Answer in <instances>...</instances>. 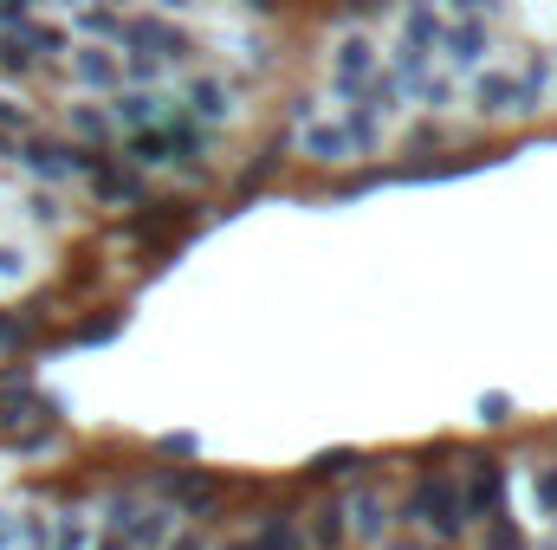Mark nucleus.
I'll list each match as a JSON object with an SVG mask.
<instances>
[{"mask_svg":"<svg viewBox=\"0 0 557 550\" xmlns=\"http://www.w3.org/2000/svg\"><path fill=\"white\" fill-rule=\"evenodd\" d=\"M460 13H467V20H480V13H499V0H454Z\"/></svg>","mask_w":557,"mask_h":550,"instance_id":"2f4dec72","label":"nucleus"},{"mask_svg":"<svg viewBox=\"0 0 557 550\" xmlns=\"http://www.w3.org/2000/svg\"><path fill=\"white\" fill-rule=\"evenodd\" d=\"M52 550H91V525H85V518H59V531H52Z\"/></svg>","mask_w":557,"mask_h":550,"instance_id":"4be33fe9","label":"nucleus"},{"mask_svg":"<svg viewBox=\"0 0 557 550\" xmlns=\"http://www.w3.org/2000/svg\"><path fill=\"white\" fill-rule=\"evenodd\" d=\"M532 486H538V499H545V505H551V512H557V466H545V473H538V479H532Z\"/></svg>","mask_w":557,"mask_h":550,"instance_id":"c756f323","label":"nucleus"},{"mask_svg":"<svg viewBox=\"0 0 557 550\" xmlns=\"http://www.w3.org/2000/svg\"><path fill=\"white\" fill-rule=\"evenodd\" d=\"M13 531H20V518H7V512H0V544H7Z\"/></svg>","mask_w":557,"mask_h":550,"instance_id":"c9c22d12","label":"nucleus"},{"mask_svg":"<svg viewBox=\"0 0 557 550\" xmlns=\"http://www.w3.org/2000/svg\"><path fill=\"white\" fill-rule=\"evenodd\" d=\"M162 499L169 505H182L188 518H201V512H214V486L201 473H188V466H175V473H162Z\"/></svg>","mask_w":557,"mask_h":550,"instance_id":"1a4fd4ad","label":"nucleus"},{"mask_svg":"<svg viewBox=\"0 0 557 550\" xmlns=\"http://www.w3.org/2000/svg\"><path fill=\"white\" fill-rule=\"evenodd\" d=\"M33 13V0H0V26H20Z\"/></svg>","mask_w":557,"mask_h":550,"instance_id":"7c9ffc66","label":"nucleus"},{"mask_svg":"<svg viewBox=\"0 0 557 550\" xmlns=\"http://www.w3.org/2000/svg\"><path fill=\"white\" fill-rule=\"evenodd\" d=\"M441 46H447V59H454V65H480L486 52H493V33H486L480 20H467V26H454Z\"/></svg>","mask_w":557,"mask_h":550,"instance_id":"f8f14e48","label":"nucleus"},{"mask_svg":"<svg viewBox=\"0 0 557 550\" xmlns=\"http://www.w3.org/2000/svg\"><path fill=\"white\" fill-rule=\"evenodd\" d=\"M370 78H376V46L370 39H344V46H337V65H331V91L337 98H357Z\"/></svg>","mask_w":557,"mask_h":550,"instance_id":"39448f33","label":"nucleus"},{"mask_svg":"<svg viewBox=\"0 0 557 550\" xmlns=\"http://www.w3.org/2000/svg\"><path fill=\"white\" fill-rule=\"evenodd\" d=\"M7 39H13L20 52H33V59H52V52H65V33H52V26H33V20H20Z\"/></svg>","mask_w":557,"mask_h":550,"instance_id":"f3484780","label":"nucleus"},{"mask_svg":"<svg viewBox=\"0 0 557 550\" xmlns=\"http://www.w3.org/2000/svg\"><path fill=\"white\" fill-rule=\"evenodd\" d=\"M441 39H447V20L434 7H409V39L402 46H415V52H441Z\"/></svg>","mask_w":557,"mask_h":550,"instance_id":"dca6fc26","label":"nucleus"},{"mask_svg":"<svg viewBox=\"0 0 557 550\" xmlns=\"http://www.w3.org/2000/svg\"><path fill=\"white\" fill-rule=\"evenodd\" d=\"M104 550H130V544H104Z\"/></svg>","mask_w":557,"mask_h":550,"instance_id":"4c0bfd02","label":"nucleus"},{"mask_svg":"<svg viewBox=\"0 0 557 550\" xmlns=\"http://www.w3.org/2000/svg\"><path fill=\"white\" fill-rule=\"evenodd\" d=\"M162 453H195V434H162Z\"/></svg>","mask_w":557,"mask_h":550,"instance_id":"473e14b6","label":"nucleus"},{"mask_svg":"<svg viewBox=\"0 0 557 550\" xmlns=\"http://www.w3.org/2000/svg\"><path fill=\"white\" fill-rule=\"evenodd\" d=\"M72 78L91 85V91H124V65H117V52H104V46H78L72 52Z\"/></svg>","mask_w":557,"mask_h":550,"instance_id":"6e6552de","label":"nucleus"},{"mask_svg":"<svg viewBox=\"0 0 557 550\" xmlns=\"http://www.w3.org/2000/svg\"><path fill=\"white\" fill-rule=\"evenodd\" d=\"M545 85H525V78H506V72H486L473 85V110L480 117H512V110H538Z\"/></svg>","mask_w":557,"mask_h":550,"instance_id":"20e7f679","label":"nucleus"},{"mask_svg":"<svg viewBox=\"0 0 557 550\" xmlns=\"http://www.w3.org/2000/svg\"><path fill=\"white\" fill-rule=\"evenodd\" d=\"M305 156H318V162H350L344 123H311V130H305Z\"/></svg>","mask_w":557,"mask_h":550,"instance_id":"2eb2a0df","label":"nucleus"},{"mask_svg":"<svg viewBox=\"0 0 557 550\" xmlns=\"http://www.w3.org/2000/svg\"><path fill=\"white\" fill-rule=\"evenodd\" d=\"M111 531H117V544L149 550V544L169 538V512H143V505H111Z\"/></svg>","mask_w":557,"mask_h":550,"instance_id":"0eeeda50","label":"nucleus"},{"mask_svg":"<svg viewBox=\"0 0 557 550\" xmlns=\"http://www.w3.org/2000/svg\"><path fill=\"white\" fill-rule=\"evenodd\" d=\"M311 538H318L324 550H337V544H344V538H350V525H344V505H324V512H318V525H311Z\"/></svg>","mask_w":557,"mask_h":550,"instance_id":"aec40b11","label":"nucleus"},{"mask_svg":"<svg viewBox=\"0 0 557 550\" xmlns=\"http://www.w3.org/2000/svg\"><path fill=\"white\" fill-rule=\"evenodd\" d=\"M402 518H409V525H428L434 531V538H460V525H467V505H460V486H454V479H428V486H421L415 492V499H409V512H402Z\"/></svg>","mask_w":557,"mask_h":550,"instance_id":"f03ea898","label":"nucleus"},{"mask_svg":"<svg viewBox=\"0 0 557 550\" xmlns=\"http://www.w3.org/2000/svg\"><path fill=\"white\" fill-rule=\"evenodd\" d=\"M39 415H52V408L33 402L26 389H0V428H26V421H39Z\"/></svg>","mask_w":557,"mask_h":550,"instance_id":"a211bd4d","label":"nucleus"},{"mask_svg":"<svg viewBox=\"0 0 557 550\" xmlns=\"http://www.w3.org/2000/svg\"><path fill=\"white\" fill-rule=\"evenodd\" d=\"M13 156H20L39 182H72V175L91 169V149H78V143H46V136H20V143H13Z\"/></svg>","mask_w":557,"mask_h":550,"instance_id":"7ed1b4c3","label":"nucleus"},{"mask_svg":"<svg viewBox=\"0 0 557 550\" xmlns=\"http://www.w3.org/2000/svg\"><path fill=\"white\" fill-rule=\"evenodd\" d=\"M117 20H124L117 7H85V13H78V26H85V33H98V39H117Z\"/></svg>","mask_w":557,"mask_h":550,"instance_id":"5701e85b","label":"nucleus"},{"mask_svg":"<svg viewBox=\"0 0 557 550\" xmlns=\"http://www.w3.org/2000/svg\"><path fill=\"white\" fill-rule=\"evenodd\" d=\"M0 149H13V136H7V130H0Z\"/></svg>","mask_w":557,"mask_h":550,"instance_id":"e433bc0d","label":"nucleus"},{"mask_svg":"<svg viewBox=\"0 0 557 550\" xmlns=\"http://www.w3.org/2000/svg\"><path fill=\"white\" fill-rule=\"evenodd\" d=\"M0 65L26 78V72H33V65H39V59H33V52H20V46H13V39H7V46H0Z\"/></svg>","mask_w":557,"mask_h":550,"instance_id":"cd10ccee","label":"nucleus"},{"mask_svg":"<svg viewBox=\"0 0 557 550\" xmlns=\"http://www.w3.org/2000/svg\"><path fill=\"white\" fill-rule=\"evenodd\" d=\"M350 466H357V453H350V447H337V453H324V460L311 466V473H318V479H337V473H350Z\"/></svg>","mask_w":557,"mask_h":550,"instance_id":"bb28decb","label":"nucleus"},{"mask_svg":"<svg viewBox=\"0 0 557 550\" xmlns=\"http://www.w3.org/2000/svg\"><path fill=\"white\" fill-rule=\"evenodd\" d=\"M499 486H506L499 460H473V492H467L460 505H467V512H493V505H499Z\"/></svg>","mask_w":557,"mask_h":550,"instance_id":"4468645a","label":"nucleus"},{"mask_svg":"<svg viewBox=\"0 0 557 550\" xmlns=\"http://www.w3.org/2000/svg\"><path fill=\"white\" fill-rule=\"evenodd\" d=\"M26 337H33V324H26L20 311H0V350H20Z\"/></svg>","mask_w":557,"mask_h":550,"instance_id":"393cba45","label":"nucleus"},{"mask_svg":"<svg viewBox=\"0 0 557 550\" xmlns=\"http://www.w3.org/2000/svg\"><path fill=\"white\" fill-rule=\"evenodd\" d=\"M117 46H124V52H149V59H162V65H182L188 52H195V39H188L182 26H169V20L130 13V20H117Z\"/></svg>","mask_w":557,"mask_h":550,"instance_id":"f257e3e1","label":"nucleus"},{"mask_svg":"<svg viewBox=\"0 0 557 550\" xmlns=\"http://www.w3.org/2000/svg\"><path fill=\"white\" fill-rule=\"evenodd\" d=\"M117 65H124V78H130V85H149V78H156L162 72V59H149V52H117Z\"/></svg>","mask_w":557,"mask_h":550,"instance_id":"412c9836","label":"nucleus"},{"mask_svg":"<svg viewBox=\"0 0 557 550\" xmlns=\"http://www.w3.org/2000/svg\"><path fill=\"white\" fill-rule=\"evenodd\" d=\"M26 208H33V220H59V208H52V195H33Z\"/></svg>","mask_w":557,"mask_h":550,"instance_id":"72a5a7b5","label":"nucleus"},{"mask_svg":"<svg viewBox=\"0 0 557 550\" xmlns=\"http://www.w3.org/2000/svg\"><path fill=\"white\" fill-rule=\"evenodd\" d=\"M409 91H415V104H428V110H441L447 98H454V85H447V78H434V72H428V78H415Z\"/></svg>","mask_w":557,"mask_h":550,"instance_id":"b1692460","label":"nucleus"},{"mask_svg":"<svg viewBox=\"0 0 557 550\" xmlns=\"http://www.w3.org/2000/svg\"><path fill=\"white\" fill-rule=\"evenodd\" d=\"M175 98H156V91H117V104H111V123H124L130 136L137 130H156V123H169L175 117Z\"/></svg>","mask_w":557,"mask_h":550,"instance_id":"423d86ee","label":"nucleus"},{"mask_svg":"<svg viewBox=\"0 0 557 550\" xmlns=\"http://www.w3.org/2000/svg\"><path fill=\"white\" fill-rule=\"evenodd\" d=\"M480 421L486 428H506L512 421V395H480Z\"/></svg>","mask_w":557,"mask_h":550,"instance_id":"a878e982","label":"nucleus"},{"mask_svg":"<svg viewBox=\"0 0 557 550\" xmlns=\"http://www.w3.org/2000/svg\"><path fill=\"white\" fill-rule=\"evenodd\" d=\"M111 130H117V123L104 117L98 104H72V136H85V143H111Z\"/></svg>","mask_w":557,"mask_h":550,"instance_id":"6ab92c4d","label":"nucleus"},{"mask_svg":"<svg viewBox=\"0 0 557 550\" xmlns=\"http://www.w3.org/2000/svg\"><path fill=\"white\" fill-rule=\"evenodd\" d=\"M344 518H350V531H357V538H383V531H389V505H383V492H357Z\"/></svg>","mask_w":557,"mask_h":550,"instance_id":"ddd939ff","label":"nucleus"},{"mask_svg":"<svg viewBox=\"0 0 557 550\" xmlns=\"http://www.w3.org/2000/svg\"><path fill=\"white\" fill-rule=\"evenodd\" d=\"M396 550H415V544H396Z\"/></svg>","mask_w":557,"mask_h":550,"instance_id":"58836bf2","label":"nucleus"},{"mask_svg":"<svg viewBox=\"0 0 557 550\" xmlns=\"http://www.w3.org/2000/svg\"><path fill=\"white\" fill-rule=\"evenodd\" d=\"M227 110H234V91H227L221 78H195V85H188V117L195 123H221Z\"/></svg>","mask_w":557,"mask_h":550,"instance_id":"9b49d317","label":"nucleus"},{"mask_svg":"<svg viewBox=\"0 0 557 550\" xmlns=\"http://www.w3.org/2000/svg\"><path fill=\"white\" fill-rule=\"evenodd\" d=\"M169 7H182V0H169Z\"/></svg>","mask_w":557,"mask_h":550,"instance_id":"ea45409f","label":"nucleus"},{"mask_svg":"<svg viewBox=\"0 0 557 550\" xmlns=\"http://www.w3.org/2000/svg\"><path fill=\"white\" fill-rule=\"evenodd\" d=\"M26 123H33V117H26V104H13V98H0V130H26Z\"/></svg>","mask_w":557,"mask_h":550,"instance_id":"c85d7f7f","label":"nucleus"},{"mask_svg":"<svg viewBox=\"0 0 557 550\" xmlns=\"http://www.w3.org/2000/svg\"><path fill=\"white\" fill-rule=\"evenodd\" d=\"M169 550H208V544H201L195 531H182V538H169Z\"/></svg>","mask_w":557,"mask_h":550,"instance_id":"f704fd0d","label":"nucleus"},{"mask_svg":"<svg viewBox=\"0 0 557 550\" xmlns=\"http://www.w3.org/2000/svg\"><path fill=\"white\" fill-rule=\"evenodd\" d=\"M91 188H98L111 208H124V201H143V182H137V169H117V162H104V156H91Z\"/></svg>","mask_w":557,"mask_h":550,"instance_id":"9d476101","label":"nucleus"}]
</instances>
